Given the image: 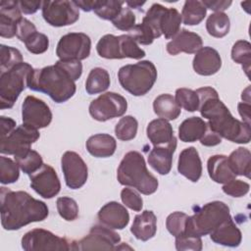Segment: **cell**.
I'll return each instance as SVG.
<instances>
[{"instance_id":"obj_1","label":"cell","mask_w":251,"mask_h":251,"mask_svg":"<svg viewBox=\"0 0 251 251\" xmlns=\"http://www.w3.org/2000/svg\"><path fill=\"white\" fill-rule=\"evenodd\" d=\"M199 111L203 118L208 120V126L221 137L231 142L247 144L251 139L249 125L233 118L228 108L219 98L216 89L211 86L198 88Z\"/></svg>"},{"instance_id":"obj_2","label":"cell","mask_w":251,"mask_h":251,"mask_svg":"<svg viewBox=\"0 0 251 251\" xmlns=\"http://www.w3.org/2000/svg\"><path fill=\"white\" fill-rule=\"evenodd\" d=\"M1 225L6 230H17L23 226L41 222L48 217L47 205L25 191H13L4 186L0 191Z\"/></svg>"},{"instance_id":"obj_3","label":"cell","mask_w":251,"mask_h":251,"mask_svg":"<svg viewBox=\"0 0 251 251\" xmlns=\"http://www.w3.org/2000/svg\"><path fill=\"white\" fill-rule=\"evenodd\" d=\"M27 87L47 94L56 103L66 102L76 90L75 80L58 62L41 69H33L27 78Z\"/></svg>"},{"instance_id":"obj_4","label":"cell","mask_w":251,"mask_h":251,"mask_svg":"<svg viewBox=\"0 0 251 251\" xmlns=\"http://www.w3.org/2000/svg\"><path fill=\"white\" fill-rule=\"evenodd\" d=\"M117 178L121 184L145 195L154 193L159 185L157 178L147 170L144 157L137 151H129L124 156L117 170Z\"/></svg>"},{"instance_id":"obj_5","label":"cell","mask_w":251,"mask_h":251,"mask_svg":"<svg viewBox=\"0 0 251 251\" xmlns=\"http://www.w3.org/2000/svg\"><path fill=\"white\" fill-rule=\"evenodd\" d=\"M122 87L133 96H142L151 90L157 79L155 65L148 60L122 67L118 72Z\"/></svg>"},{"instance_id":"obj_6","label":"cell","mask_w":251,"mask_h":251,"mask_svg":"<svg viewBox=\"0 0 251 251\" xmlns=\"http://www.w3.org/2000/svg\"><path fill=\"white\" fill-rule=\"evenodd\" d=\"M230 218L228 206L222 201H212L196 207L195 213L188 217L184 234L203 236L210 234L222 223Z\"/></svg>"},{"instance_id":"obj_7","label":"cell","mask_w":251,"mask_h":251,"mask_svg":"<svg viewBox=\"0 0 251 251\" xmlns=\"http://www.w3.org/2000/svg\"><path fill=\"white\" fill-rule=\"evenodd\" d=\"M33 68L23 62L0 74V108L10 109L20 94L27 87V78Z\"/></svg>"},{"instance_id":"obj_8","label":"cell","mask_w":251,"mask_h":251,"mask_svg":"<svg viewBox=\"0 0 251 251\" xmlns=\"http://www.w3.org/2000/svg\"><path fill=\"white\" fill-rule=\"evenodd\" d=\"M96 50L98 55L105 59L130 58L139 60L145 56V51L128 34L119 36L105 34L97 42Z\"/></svg>"},{"instance_id":"obj_9","label":"cell","mask_w":251,"mask_h":251,"mask_svg":"<svg viewBox=\"0 0 251 251\" xmlns=\"http://www.w3.org/2000/svg\"><path fill=\"white\" fill-rule=\"evenodd\" d=\"M22 248L25 251H67L72 250L73 242L60 237L49 230L34 228L27 231L22 238Z\"/></svg>"},{"instance_id":"obj_10","label":"cell","mask_w":251,"mask_h":251,"mask_svg":"<svg viewBox=\"0 0 251 251\" xmlns=\"http://www.w3.org/2000/svg\"><path fill=\"white\" fill-rule=\"evenodd\" d=\"M121 236L104 225H95L89 233L78 241H73L72 250H117Z\"/></svg>"},{"instance_id":"obj_11","label":"cell","mask_w":251,"mask_h":251,"mask_svg":"<svg viewBox=\"0 0 251 251\" xmlns=\"http://www.w3.org/2000/svg\"><path fill=\"white\" fill-rule=\"evenodd\" d=\"M127 109V102L124 96L116 92H106L92 100L89 105L90 116L98 122L122 117Z\"/></svg>"},{"instance_id":"obj_12","label":"cell","mask_w":251,"mask_h":251,"mask_svg":"<svg viewBox=\"0 0 251 251\" xmlns=\"http://www.w3.org/2000/svg\"><path fill=\"white\" fill-rule=\"evenodd\" d=\"M41 9L43 19L52 26L70 25L79 19V8L75 1H43Z\"/></svg>"},{"instance_id":"obj_13","label":"cell","mask_w":251,"mask_h":251,"mask_svg":"<svg viewBox=\"0 0 251 251\" xmlns=\"http://www.w3.org/2000/svg\"><path fill=\"white\" fill-rule=\"evenodd\" d=\"M91 40L83 32H70L63 35L56 48V55L62 61H81L90 54Z\"/></svg>"},{"instance_id":"obj_14","label":"cell","mask_w":251,"mask_h":251,"mask_svg":"<svg viewBox=\"0 0 251 251\" xmlns=\"http://www.w3.org/2000/svg\"><path fill=\"white\" fill-rule=\"evenodd\" d=\"M40 134L37 129L25 125L17 126L7 136L0 138V152L7 155H20L30 149Z\"/></svg>"},{"instance_id":"obj_15","label":"cell","mask_w":251,"mask_h":251,"mask_svg":"<svg viewBox=\"0 0 251 251\" xmlns=\"http://www.w3.org/2000/svg\"><path fill=\"white\" fill-rule=\"evenodd\" d=\"M23 125L39 129L46 127L52 121V112L49 106L41 99L28 95L22 105Z\"/></svg>"},{"instance_id":"obj_16","label":"cell","mask_w":251,"mask_h":251,"mask_svg":"<svg viewBox=\"0 0 251 251\" xmlns=\"http://www.w3.org/2000/svg\"><path fill=\"white\" fill-rule=\"evenodd\" d=\"M61 165L68 187L78 189L85 184L88 177V169L79 154L74 151H66L61 158Z\"/></svg>"},{"instance_id":"obj_17","label":"cell","mask_w":251,"mask_h":251,"mask_svg":"<svg viewBox=\"0 0 251 251\" xmlns=\"http://www.w3.org/2000/svg\"><path fill=\"white\" fill-rule=\"evenodd\" d=\"M29 176L30 186L39 196L45 199H51L60 192V179L57 173L50 165L43 164L37 172Z\"/></svg>"},{"instance_id":"obj_18","label":"cell","mask_w":251,"mask_h":251,"mask_svg":"<svg viewBox=\"0 0 251 251\" xmlns=\"http://www.w3.org/2000/svg\"><path fill=\"white\" fill-rule=\"evenodd\" d=\"M19 1L2 0L0 2V35L12 38L17 35L18 24L22 19Z\"/></svg>"},{"instance_id":"obj_19","label":"cell","mask_w":251,"mask_h":251,"mask_svg":"<svg viewBox=\"0 0 251 251\" xmlns=\"http://www.w3.org/2000/svg\"><path fill=\"white\" fill-rule=\"evenodd\" d=\"M101 225L112 229H123L129 223V214L125 206L111 201L105 204L97 214Z\"/></svg>"},{"instance_id":"obj_20","label":"cell","mask_w":251,"mask_h":251,"mask_svg":"<svg viewBox=\"0 0 251 251\" xmlns=\"http://www.w3.org/2000/svg\"><path fill=\"white\" fill-rule=\"evenodd\" d=\"M192 66L196 74L200 75H212L220 71L222 59L216 49L205 46L201 47L195 53Z\"/></svg>"},{"instance_id":"obj_21","label":"cell","mask_w":251,"mask_h":251,"mask_svg":"<svg viewBox=\"0 0 251 251\" xmlns=\"http://www.w3.org/2000/svg\"><path fill=\"white\" fill-rule=\"evenodd\" d=\"M203 41L199 34L187 29H180L167 44L169 54L175 56L181 52L187 54L196 53L202 47Z\"/></svg>"},{"instance_id":"obj_22","label":"cell","mask_w":251,"mask_h":251,"mask_svg":"<svg viewBox=\"0 0 251 251\" xmlns=\"http://www.w3.org/2000/svg\"><path fill=\"white\" fill-rule=\"evenodd\" d=\"M176 148V138L170 143L154 146L148 154L149 165L160 175H168L173 164V155Z\"/></svg>"},{"instance_id":"obj_23","label":"cell","mask_w":251,"mask_h":251,"mask_svg":"<svg viewBox=\"0 0 251 251\" xmlns=\"http://www.w3.org/2000/svg\"><path fill=\"white\" fill-rule=\"evenodd\" d=\"M177 171L192 182L199 180L202 175V162L195 147L183 149L178 157Z\"/></svg>"},{"instance_id":"obj_24","label":"cell","mask_w":251,"mask_h":251,"mask_svg":"<svg viewBox=\"0 0 251 251\" xmlns=\"http://www.w3.org/2000/svg\"><path fill=\"white\" fill-rule=\"evenodd\" d=\"M210 237L212 241L217 244L227 247H237L241 243L242 234L230 217L215 228L210 233Z\"/></svg>"},{"instance_id":"obj_25","label":"cell","mask_w":251,"mask_h":251,"mask_svg":"<svg viewBox=\"0 0 251 251\" xmlns=\"http://www.w3.org/2000/svg\"><path fill=\"white\" fill-rule=\"evenodd\" d=\"M131 233L141 241L154 237L157 231V218L152 211L145 210L134 217L130 227Z\"/></svg>"},{"instance_id":"obj_26","label":"cell","mask_w":251,"mask_h":251,"mask_svg":"<svg viewBox=\"0 0 251 251\" xmlns=\"http://www.w3.org/2000/svg\"><path fill=\"white\" fill-rule=\"evenodd\" d=\"M207 169L209 176L217 183L225 184L236 176L226 155L211 156L207 162Z\"/></svg>"},{"instance_id":"obj_27","label":"cell","mask_w":251,"mask_h":251,"mask_svg":"<svg viewBox=\"0 0 251 251\" xmlns=\"http://www.w3.org/2000/svg\"><path fill=\"white\" fill-rule=\"evenodd\" d=\"M117 148L116 139L107 133L91 135L86 141V149L96 158H107L112 156Z\"/></svg>"},{"instance_id":"obj_28","label":"cell","mask_w":251,"mask_h":251,"mask_svg":"<svg viewBox=\"0 0 251 251\" xmlns=\"http://www.w3.org/2000/svg\"><path fill=\"white\" fill-rule=\"evenodd\" d=\"M146 133L154 146L168 144L175 138L171 124L162 118L151 121L147 126Z\"/></svg>"},{"instance_id":"obj_29","label":"cell","mask_w":251,"mask_h":251,"mask_svg":"<svg viewBox=\"0 0 251 251\" xmlns=\"http://www.w3.org/2000/svg\"><path fill=\"white\" fill-rule=\"evenodd\" d=\"M207 123L199 117L185 119L178 126V137L183 142L200 140L206 130Z\"/></svg>"},{"instance_id":"obj_30","label":"cell","mask_w":251,"mask_h":251,"mask_svg":"<svg viewBox=\"0 0 251 251\" xmlns=\"http://www.w3.org/2000/svg\"><path fill=\"white\" fill-rule=\"evenodd\" d=\"M153 109L158 117L167 121L176 120L181 112V108L176 103L175 97L168 93L161 94L154 99Z\"/></svg>"},{"instance_id":"obj_31","label":"cell","mask_w":251,"mask_h":251,"mask_svg":"<svg viewBox=\"0 0 251 251\" xmlns=\"http://www.w3.org/2000/svg\"><path fill=\"white\" fill-rule=\"evenodd\" d=\"M229 165L236 176L250 177L251 173V153L247 148L238 147L227 157Z\"/></svg>"},{"instance_id":"obj_32","label":"cell","mask_w":251,"mask_h":251,"mask_svg":"<svg viewBox=\"0 0 251 251\" xmlns=\"http://www.w3.org/2000/svg\"><path fill=\"white\" fill-rule=\"evenodd\" d=\"M110 83V75L105 69L99 67L93 68L86 78L85 90L90 95L101 93L108 89Z\"/></svg>"},{"instance_id":"obj_33","label":"cell","mask_w":251,"mask_h":251,"mask_svg":"<svg viewBox=\"0 0 251 251\" xmlns=\"http://www.w3.org/2000/svg\"><path fill=\"white\" fill-rule=\"evenodd\" d=\"M181 15L176 8H167L160 19V29L166 39L173 38L180 28Z\"/></svg>"},{"instance_id":"obj_34","label":"cell","mask_w":251,"mask_h":251,"mask_svg":"<svg viewBox=\"0 0 251 251\" xmlns=\"http://www.w3.org/2000/svg\"><path fill=\"white\" fill-rule=\"evenodd\" d=\"M207 9L198 0H187L184 2L181 11V21L186 25H199L206 17Z\"/></svg>"},{"instance_id":"obj_35","label":"cell","mask_w":251,"mask_h":251,"mask_svg":"<svg viewBox=\"0 0 251 251\" xmlns=\"http://www.w3.org/2000/svg\"><path fill=\"white\" fill-rule=\"evenodd\" d=\"M230 27L228 16L224 12H215L211 14L206 21V29L214 37L221 38L226 36Z\"/></svg>"},{"instance_id":"obj_36","label":"cell","mask_w":251,"mask_h":251,"mask_svg":"<svg viewBox=\"0 0 251 251\" xmlns=\"http://www.w3.org/2000/svg\"><path fill=\"white\" fill-rule=\"evenodd\" d=\"M15 161L19 168L26 175H32L43 166L41 155L34 150H27L26 152L15 156Z\"/></svg>"},{"instance_id":"obj_37","label":"cell","mask_w":251,"mask_h":251,"mask_svg":"<svg viewBox=\"0 0 251 251\" xmlns=\"http://www.w3.org/2000/svg\"><path fill=\"white\" fill-rule=\"evenodd\" d=\"M231 59L242 66L243 71L249 77L251 66V44L247 40L236 41L231 48Z\"/></svg>"},{"instance_id":"obj_38","label":"cell","mask_w":251,"mask_h":251,"mask_svg":"<svg viewBox=\"0 0 251 251\" xmlns=\"http://www.w3.org/2000/svg\"><path fill=\"white\" fill-rule=\"evenodd\" d=\"M138 123L132 116H125L120 119L115 126V134L118 139L128 141L133 139L137 133Z\"/></svg>"},{"instance_id":"obj_39","label":"cell","mask_w":251,"mask_h":251,"mask_svg":"<svg viewBox=\"0 0 251 251\" xmlns=\"http://www.w3.org/2000/svg\"><path fill=\"white\" fill-rule=\"evenodd\" d=\"M125 1H114V0H102L95 2L94 13L103 20L113 21L122 11Z\"/></svg>"},{"instance_id":"obj_40","label":"cell","mask_w":251,"mask_h":251,"mask_svg":"<svg viewBox=\"0 0 251 251\" xmlns=\"http://www.w3.org/2000/svg\"><path fill=\"white\" fill-rule=\"evenodd\" d=\"M16 161L11 158L0 157V182L2 184L14 183L19 179L20 170Z\"/></svg>"},{"instance_id":"obj_41","label":"cell","mask_w":251,"mask_h":251,"mask_svg":"<svg viewBox=\"0 0 251 251\" xmlns=\"http://www.w3.org/2000/svg\"><path fill=\"white\" fill-rule=\"evenodd\" d=\"M0 58L1 73L9 71L10 69L24 62L20 50L11 46H6L4 44L0 46Z\"/></svg>"},{"instance_id":"obj_42","label":"cell","mask_w":251,"mask_h":251,"mask_svg":"<svg viewBox=\"0 0 251 251\" xmlns=\"http://www.w3.org/2000/svg\"><path fill=\"white\" fill-rule=\"evenodd\" d=\"M176 103L188 112H195L199 109V98L196 92L189 88H177L176 90Z\"/></svg>"},{"instance_id":"obj_43","label":"cell","mask_w":251,"mask_h":251,"mask_svg":"<svg viewBox=\"0 0 251 251\" xmlns=\"http://www.w3.org/2000/svg\"><path fill=\"white\" fill-rule=\"evenodd\" d=\"M188 217L189 216L185 213L178 211L170 214L166 220V227L168 231L175 237L184 234Z\"/></svg>"},{"instance_id":"obj_44","label":"cell","mask_w":251,"mask_h":251,"mask_svg":"<svg viewBox=\"0 0 251 251\" xmlns=\"http://www.w3.org/2000/svg\"><path fill=\"white\" fill-rule=\"evenodd\" d=\"M57 210L59 215L66 221L72 222L78 217V206L75 199L67 196L57 199Z\"/></svg>"},{"instance_id":"obj_45","label":"cell","mask_w":251,"mask_h":251,"mask_svg":"<svg viewBox=\"0 0 251 251\" xmlns=\"http://www.w3.org/2000/svg\"><path fill=\"white\" fill-rule=\"evenodd\" d=\"M26 49L32 54H42L49 47V39L47 35L41 32L32 33L25 42Z\"/></svg>"},{"instance_id":"obj_46","label":"cell","mask_w":251,"mask_h":251,"mask_svg":"<svg viewBox=\"0 0 251 251\" xmlns=\"http://www.w3.org/2000/svg\"><path fill=\"white\" fill-rule=\"evenodd\" d=\"M128 32V35H130L136 43L142 45H149L154 41L155 38H157L152 29L143 23L135 25L134 27Z\"/></svg>"},{"instance_id":"obj_47","label":"cell","mask_w":251,"mask_h":251,"mask_svg":"<svg viewBox=\"0 0 251 251\" xmlns=\"http://www.w3.org/2000/svg\"><path fill=\"white\" fill-rule=\"evenodd\" d=\"M115 27L123 31H130L135 25V15L130 8H124L112 21Z\"/></svg>"},{"instance_id":"obj_48","label":"cell","mask_w":251,"mask_h":251,"mask_svg":"<svg viewBox=\"0 0 251 251\" xmlns=\"http://www.w3.org/2000/svg\"><path fill=\"white\" fill-rule=\"evenodd\" d=\"M176 248L178 251H200L202 250L201 236H195L190 234H182L176 237Z\"/></svg>"},{"instance_id":"obj_49","label":"cell","mask_w":251,"mask_h":251,"mask_svg":"<svg viewBox=\"0 0 251 251\" xmlns=\"http://www.w3.org/2000/svg\"><path fill=\"white\" fill-rule=\"evenodd\" d=\"M121 199L127 208L135 212L141 211L143 207V200L141 196L132 188H123L121 191Z\"/></svg>"},{"instance_id":"obj_50","label":"cell","mask_w":251,"mask_h":251,"mask_svg":"<svg viewBox=\"0 0 251 251\" xmlns=\"http://www.w3.org/2000/svg\"><path fill=\"white\" fill-rule=\"evenodd\" d=\"M250 185L246 181L240 179H231L223 186V191L232 197H242L249 192Z\"/></svg>"},{"instance_id":"obj_51","label":"cell","mask_w":251,"mask_h":251,"mask_svg":"<svg viewBox=\"0 0 251 251\" xmlns=\"http://www.w3.org/2000/svg\"><path fill=\"white\" fill-rule=\"evenodd\" d=\"M36 27L35 25L30 22L28 21L27 19L25 18H22L21 21L19 22L18 24V27H17V37L25 42L32 33L36 32Z\"/></svg>"},{"instance_id":"obj_52","label":"cell","mask_w":251,"mask_h":251,"mask_svg":"<svg viewBox=\"0 0 251 251\" xmlns=\"http://www.w3.org/2000/svg\"><path fill=\"white\" fill-rule=\"evenodd\" d=\"M71 75V77L75 81L77 80L82 74V64L80 61H57Z\"/></svg>"},{"instance_id":"obj_53","label":"cell","mask_w":251,"mask_h":251,"mask_svg":"<svg viewBox=\"0 0 251 251\" xmlns=\"http://www.w3.org/2000/svg\"><path fill=\"white\" fill-rule=\"evenodd\" d=\"M222 142V137L214 131L207 124L206 130L200 139V143L204 146H216Z\"/></svg>"},{"instance_id":"obj_54","label":"cell","mask_w":251,"mask_h":251,"mask_svg":"<svg viewBox=\"0 0 251 251\" xmlns=\"http://www.w3.org/2000/svg\"><path fill=\"white\" fill-rule=\"evenodd\" d=\"M206 9H210L214 12H223L232 4L231 1L226 0H204L202 1Z\"/></svg>"},{"instance_id":"obj_55","label":"cell","mask_w":251,"mask_h":251,"mask_svg":"<svg viewBox=\"0 0 251 251\" xmlns=\"http://www.w3.org/2000/svg\"><path fill=\"white\" fill-rule=\"evenodd\" d=\"M0 127H1V132H0V138L7 136L9 133H11L15 128H16V122L12 118L9 117H0Z\"/></svg>"},{"instance_id":"obj_56","label":"cell","mask_w":251,"mask_h":251,"mask_svg":"<svg viewBox=\"0 0 251 251\" xmlns=\"http://www.w3.org/2000/svg\"><path fill=\"white\" fill-rule=\"evenodd\" d=\"M43 2L41 1H19V6L24 14L30 15L34 14L40 7H42Z\"/></svg>"},{"instance_id":"obj_57","label":"cell","mask_w":251,"mask_h":251,"mask_svg":"<svg viewBox=\"0 0 251 251\" xmlns=\"http://www.w3.org/2000/svg\"><path fill=\"white\" fill-rule=\"evenodd\" d=\"M237 110H238L240 117L243 120V123L250 126V110H251L250 103H247V102L238 103Z\"/></svg>"},{"instance_id":"obj_58","label":"cell","mask_w":251,"mask_h":251,"mask_svg":"<svg viewBox=\"0 0 251 251\" xmlns=\"http://www.w3.org/2000/svg\"><path fill=\"white\" fill-rule=\"evenodd\" d=\"M95 2H96V0H94V1L93 0L92 1H75L76 6L78 8H80L81 10H83L84 12H90V11L94 10Z\"/></svg>"},{"instance_id":"obj_59","label":"cell","mask_w":251,"mask_h":251,"mask_svg":"<svg viewBox=\"0 0 251 251\" xmlns=\"http://www.w3.org/2000/svg\"><path fill=\"white\" fill-rule=\"evenodd\" d=\"M125 3L128 6V8H140L141 6H143L145 4V2H141V1H125Z\"/></svg>"}]
</instances>
